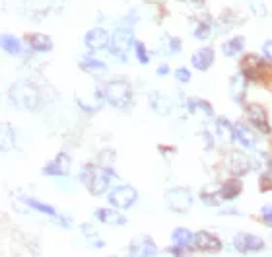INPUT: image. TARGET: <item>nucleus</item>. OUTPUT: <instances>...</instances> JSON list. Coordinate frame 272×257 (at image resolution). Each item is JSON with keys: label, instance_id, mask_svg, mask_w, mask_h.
I'll list each match as a JSON object with an SVG mask.
<instances>
[{"label": "nucleus", "instance_id": "nucleus-6", "mask_svg": "<svg viewBox=\"0 0 272 257\" xmlns=\"http://www.w3.org/2000/svg\"><path fill=\"white\" fill-rule=\"evenodd\" d=\"M84 43L90 51H103L111 45V37L103 28H93L84 35Z\"/></svg>", "mask_w": 272, "mask_h": 257}, {"label": "nucleus", "instance_id": "nucleus-21", "mask_svg": "<svg viewBox=\"0 0 272 257\" xmlns=\"http://www.w3.org/2000/svg\"><path fill=\"white\" fill-rule=\"evenodd\" d=\"M245 49V37H233V39H229V41H226L224 45H222V53L226 55V57H235V55H239L241 51Z\"/></svg>", "mask_w": 272, "mask_h": 257}, {"label": "nucleus", "instance_id": "nucleus-17", "mask_svg": "<svg viewBox=\"0 0 272 257\" xmlns=\"http://www.w3.org/2000/svg\"><path fill=\"white\" fill-rule=\"evenodd\" d=\"M193 241H195V234H193L189 228L179 226V228H175V230L171 232V243L177 245V247L189 249V247H193Z\"/></svg>", "mask_w": 272, "mask_h": 257}, {"label": "nucleus", "instance_id": "nucleus-18", "mask_svg": "<svg viewBox=\"0 0 272 257\" xmlns=\"http://www.w3.org/2000/svg\"><path fill=\"white\" fill-rule=\"evenodd\" d=\"M148 101H150V105H152V109H154L156 113H160V115H169V113H171V103H169V99H167L166 96H162L160 92H152L150 97H148Z\"/></svg>", "mask_w": 272, "mask_h": 257}, {"label": "nucleus", "instance_id": "nucleus-13", "mask_svg": "<svg viewBox=\"0 0 272 257\" xmlns=\"http://www.w3.org/2000/svg\"><path fill=\"white\" fill-rule=\"evenodd\" d=\"M214 59H216L214 49H210V47H202V49H198V51L191 57V64H193L196 70L204 72V70H208V68L214 64Z\"/></svg>", "mask_w": 272, "mask_h": 257}, {"label": "nucleus", "instance_id": "nucleus-26", "mask_svg": "<svg viewBox=\"0 0 272 257\" xmlns=\"http://www.w3.org/2000/svg\"><path fill=\"white\" fill-rule=\"evenodd\" d=\"M82 232L86 234V240L90 241V245H91V247H103V245H105V241L97 238L99 234H97V232H95L90 224H84V226H82Z\"/></svg>", "mask_w": 272, "mask_h": 257}, {"label": "nucleus", "instance_id": "nucleus-28", "mask_svg": "<svg viewBox=\"0 0 272 257\" xmlns=\"http://www.w3.org/2000/svg\"><path fill=\"white\" fill-rule=\"evenodd\" d=\"M210 35V26L208 24H200L196 30H195V37L196 39H208Z\"/></svg>", "mask_w": 272, "mask_h": 257}, {"label": "nucleus", "instance_id": "nucleus-9", "mask_svg": "<svg viewBox=\"0 0 272 257\" xmlns=\"http://www.w3.org/2000/svg\"><path fill=\"white\" fill-rule=\"evenodd\" d=\"M193 247H196L198 251H220L222 249V241L214 234H210L206 230H198L195 234Z\"/></svg>", "mask_w": 272, "mask_h": 257}, {"label": "nucleus", "instance_id": "nucleus-12", "mask_svg": "<svg viewBox=\"0 0 272 257\" xmlns=\"http://www.w3.org/2000/svg\"><path fill=\"white\" fill-rule=\"evenodd\" d=\"M95 220L103 222V224H109V226H124L126 224V218L119 212V209L115 207H109V209H97L93 212Z\"/></svg>", "mask_w": 272, "mask_h": 257}, {"label": "nucleus", "instance_id": "nucleus-27", "mask_svg": "<svg viewBox=\"0 0 272 257\" xmlns=\"http://www.w3.org/2000/svg\"><path fill=\"white\" fill-rule=\"evenodd\" d=\"M134 55H136V61H138L140 64H148L150 63V53L146 49V45L142 41H134Z\"/></svg>", "mask_w": 272, "mask_h": 257}, {"label": "nucleus", "instance_id": "nucleus-3", "mask_svg": "<svg viewBox=\"0 0 272 257\" xmlns=\"http://www.w3.org/2000/svg\"><path fill=\"white\" fill-rule=\"evenodd\" d=\"M136 199H138V193H136V189L130 187V185H117V187L111 189L109 195H107L109 205H113V207L119 209V210L130 209V207L136 203Z\"/></svg>", "mask_w": 272, "mask_h": 257}, {"label": "nucleus", "instance_id": "nucleus-20", "mask_svg": "<svg viewBox=\"0 0 272 257\" xmlns=\"http://www.w3.org/2000/svg\"><path fill=\"white\" fill-rule=\"evenodd\" d=\"M241 189H243V183H241V179H229V181H226L224 185H222V189H220V197L222 199H226V201H231V199H235L239 193H241Z\"/></svg>", "mask_w": 272, "mask_h": 257}, {"label": "nucleus", "instance_id": "nucleus-14", "mask_svg": "<svg viewBox=\"0 0 272 257\" xmlns=\"http://www.w3.org/2000/svg\"><path fill=\"white\" fill-rule=\"evenodd\" d=\"M68 170H70V158H68V154L60 152L53 162H49L43 168V174L45 176H66Z\"/></svg>", "mask_w": 272, "mask_h": 257}, {"label": "nucleus", "instance_id": "nucleus-16", "mask_svg": "<svg viewBox=\"0 0 272 257\" xmlns=\"http://www.w3.org/2000/svg\"><path fill=\"white\" fill-rule=\"evenodd\" d=\"M235 131H237V141L241 143L243 148L247 150H253L257 146V135L251 131V127L243 125V123H237L235 125Z\"/></svg>", "mask_w": 272, "mask_h": 257}, {"label": "nucleus", "instance_id": "nucleus-19", "mask_svg": "<svg viewBox=\"0 0 272 257\" xmlns=\"http://www.w3.org/2000/svg\"><path fill=\"white\" fill-rule=\"evenodd\" d=\"M30 45L37 53H49L53 49V39L45 33H33V35H30Z\"/></svg>", "mask_w": 272, "mask_h": 257}, {"label": "nucleus", "instance_id": "nucleus-7", "mask_svg": "<svg viewBox=\"0 0 272 257\" xmlns=\"http://www.w3.org/2000/svg\"><path fill=\"white\" fill-rule=\"evenodd\" d=\"M166 201H167V207H169L171 210H175V212H185V210H189L193 197H191V193H189L187 189H179V187H177V189L167 191Z\"/></svg>", "mask_w": 272, "mask_h": 257}, {"label": "nucleus", "instance_id": "nucleus-10", "mask_svg": "<svg viewBox=\"0 0 272 257\" xmlns=\"http://www.w3.org/2000/svg\"><path fill=\"white\" fill-rule=\"evenodd\" d=\"M22 88H24L22 94H18L16 90H12L14 101H16L20 107H24V109H37V105H39V96H37V92H35L31 86H28V84H22Z\"/></svg>", "mask_w": 272, "mask_h": 257}, {"label": "nucleus", "instance_id": "nucleus-29", "mask_svg": "<svg viewBox=\"0 0 272 257\" xmlns=\"http://www.w3.org/2000/svg\"><path fill=\"white\" fill-rule=\"evenodd\" d=\"M175 78H177L181 84H187V82L191 80V70L181 66V68H177V70H175Z\"/></svg>", "mask_w": 272, "mask_h": 257}, {"label": "nucleus", "instance_id": "nucleus-8", "mask_svg": "<svg viewBox=\"0 0 272 257\" xmlns=\"http://www.w3.org/2000/svg\"><path fill=\"white\" fill-rule=\"evenodd\" d=\"M233 245L241 253H245V251H262L264 249V241L258 236L249 234V232H239L233 238Z\"/></svg>", "mask_w": 272, "mask_h": 257}, {"label": "nucleus", "instance_id": "nucleus-22", "mask_svg": "<svg viewBox=\"0 0 272 257\" xmlns=\"http://www.w3.org/2000/svg\"><path fill=\"white\" fill-rule=\"evenodd\" d=\"M2 49H4V53L16 57V55L22 53V43H20V39L14 37L12 33H4V35H2Z\"/></svg>", "mask_w": 272, "mask_h": 257}, {"label": "nucleus", "instance_id": "nucleus-15", "mask_svg": "<svg viewBox=\"0 0 272 257\" xmlns=\"http://www.w3.org/2000/svg\"><path fill=\"white\" fill-rule=\"evenodd\" d=\"M216 135H218L224 143H227V145H231V143L237 139L235 127H233L226 117H218V119H216Z\"/></svg>", "mask_w": 272, "mask_h": 257}, {"label": "nucleus", "instance_id": "nucleus-4", "mask_svg": "<svg viewBox=\"0 0 272 257\" xmlns=\"http://www.w3.org/2000/svg\"><path fill=\"white\" fill-rule=\"evenodd\" d=\"M111 45H113V55L115 57H121L122 61H126V51L130 47H134V37H132V32L130 30H117L113 33V39H111Z\"/></svg>", "mask_w": 272, "mask_h": 257}, {"label": "nucleus", "instance_id": "nucleus-31", "mask_svg": "<svg viewBox=\"0 0 272 257\" xmlns=\"http://www.w3.org/2000/svg\"><path fill=\"white\" fill-rule=\"evenodd\" d=\"M169 72H171V70H169V64H160L158 70H156L158 76H166V74H169Z\"/></svg>", "mask_w": 272, "mask_h": 257}, {"label": "nucleus", "instance_id": "nucleus-25", "mask_svg": "<svg viewBox=\"0 0 272 257\" xmlns=\"http://www.w3.org/2000/svg\"><path fill=\"white\" fill-rule=\"evenodd\" d=\"M229 88H231V94H233L235 101H241V97H243V94H245V80H243L239 74H235V76L231 78V82H229Z\"/></svg>", "mask_w": 272, "mask_h": 257}, {"label": "nucleus", "instance_id": "nucleus-1", "mask_svg": "<svg viewBox=\"0 0 272 257\" xmlns=\"http://www.w3.org/2000/svg\"><path fill=\"white\" fill-rule=\"evenodd\" d=\"M82 181L84 185L93 193V195H103L107 189H109V183L111 179H115L117 176L109 170V168H101L97 170L95 166H86L82 170Z\"/></svg>", "mask_w": 272, "mask_h": 257}, {"label": "nucleus", "instance_id": "nucleus-24", "mask_svg": "<svg viewBox=\"0 0 272 257\" xmlns=\"http://www.w3.org/2000/svg\"><path fill=\"white\" fill-rule=\"evenodd\" d=\"M24 203H26V205H30L31 209H35V210L43 212V214L57 216V209H55V207H51V205H47V203H41V201H37V199H31V197H24Z\"/></svg>", "mask_w": 272, "mask_h": 257}, {"label": "nucleus", "instance_id": "nucleus-30", "mask_svg": "<svg viewBox=\"0 0 272 257\" xmlns=\"http://www.w3.org/2000/svg\"><path fill=\"white\" fill-rule=\"evenodd\" d=\"M262 53H264V57L272 63V39L264 41V45H262Z\"/></svg>", "mask_w": 272, "mask_h": 257}, {"label": "nucleus", "instance_id": "nucleus-2", "mask_svg": "<svg viewBox=\"0 0 272 257\" xmlns=\"http://www.w3.org/2000/svg\"><path fill=\"white\" fill-rule=\"evenodd\" d=\"M103 97L113 107H126L132 99V88L124 80H111L103 88Z\"/></svg>", "mask_w": 272, "mask_h": 257}, {"label": "nucleus", "instance_id": "nucleus-11", "mask_svg": "<svg viewBox=\"0 0 272 257\" xmlns=\"http://www.w3.org/2000/svg\"><path fill=\"white\" fill-rule=\"evenodd\" d=\"M247 115H249V121L258 128L260 133H264V135L270 133L266 113H264V109H262L258 103H249V105H247Z\"/></svg>", "mask_w": 272, "mask_h": 257}, {"label": "nucleus", "instance_id": "nucleus-5", "mask_svg": "<svg viewBox=\"0 0 272 257\" xmlns=\"http://www.w3.org/2000/svg\"><path fill=\"white\" fill-rule=\"evenodd\" d=\"M132 257H158V245L148 236H138L130 241Z\"/></svg>", "mask_w": 272, "mask_h": 257}, {"label": "nucleus", "instance_id": "nucleus-32", "mask_svg": "<svg viewBox=\"0 0 272 257\" xmlns=\"http://www.w3.org/2000/svg\"><path fill=\"white\" fill-rule=\"evenodd\" d=\"M262 222L272 228V214H264V216H262Z\"/></svg>", "mask_w": 272, "mask_h": 257}, {"label": "nucleus", "instance_id": "nucleus-23", "mask_svg": "<svg viewBox=\"0 0 272 257\" xmlns=\"http://www.w3.org/2000/svg\"><path fill=\"white\" fill-rule=\"evenodd\" d=\"M80 68H82V70H90V72H103V70H107V64H105L103 61H97V59L86 55V57L80 61Z\"/></svg>", "mask_w": 272, "mask_h": 257}]
</instances>
